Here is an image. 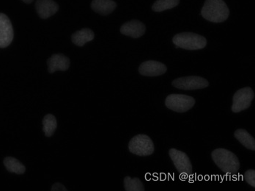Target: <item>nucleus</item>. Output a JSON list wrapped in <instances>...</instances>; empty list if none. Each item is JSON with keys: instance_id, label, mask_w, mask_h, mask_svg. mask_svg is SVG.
<instances>
[{"instance_id": "obj_1", "label": "nucleus", "mask_w": 255, "mask_h": 191, "mask_svg": "<svg viewBox=\"0 0 255 191\" xmlns=\"http://www.w3.org/2000/svg\"><path fill=\"white\" fill-rule=\"evenodd\" d=\"M229 14V8L223 0H206L201 10L203 18L214 23L226 21Z\"/></svg>"}, {"instance_id": "obj_2", "label": "nucleus", "mask_w": 255, "mask_h": 191, "mask_svg": "<svg viewBox=\"0 0 255 191\" xmlns=\"http://www.w3.org/2000/svg\"><path fill=\"white\" fill-rule=\"evenodd\" d=\"M213 161L226 174H236L240 169V162L236 155L226 149H217L211 153Z\"/></svg>"}, {"instance_id": "obj_3", "label": "nucleus", "mask_w": 255, "mask_h": 191, "mask_svg": "<svg viewBox=\"0 0 255 191\" xmlns=\"http://www.w3.org/2000/svg\"><path fill=\"white\" fill-rule=\"evenodd\" d=\"M172 41L176 48H182L187 50L202 49L207 45V40L204 36L193 32L177 34L172 38Z\"/></svg>"}, {"instance_id": "obj_4", "label": "nucleus", "mask_w": 255, "mask_h": 191, "mask_svg": "<svg viewBox=\"0 0 255 191\" xmlns=\"http://www.w3.org/2000/svg\"><path fill=\"white\" fill-rule=\"evenodd\" d=\"M128 149L134 155L145 157L153 155L155 147L150 137L146 135H137L130 140Z\"/></svg>"}, {"instance_id": "obj_5", "label": "nucleus", "mask_w": 255, "mask_h": 191, "mask_svg": "<svg viewBox=\"0 0 255 191\" xmlns=\"http://www.w3.org/2000/svg\"><path fill=\"white\" fill-rule=\"evenodd\" d=\"M195 105V99L190 96L183 94H170L166 97V108L178 113H185Z\"/></svg>"}, {"instance_id": "obj_6", "label": "nucleus", "mask_w": 255, "mask_h": 191, "mask_svg": "<svg viewBox=\"0 0 255 191\" xmlns=\"http://www.w3.org/2000/svg\"><path fill=\"white\" fill-rule=\"evenodd\" d=\"M254 98V91L250 87H246L239 90L233 96L232 111L233 113H240L243 110H247L251 106Z\"/></svg>"}, {"instance_id": "obj_7", "label": "nucleus", "mask_w": 255, "mask_h": 191, "mask_svg": "<svg viewBox=\"0 0 255 191\" xmlns=\"http://www.w3.org/2000/svg\"><path fill=\"white\" fill-rule=\"evenodd\" d=\"M172 85L178 89L190 90L203 89L209 86V82L205 78L198 76L180 77L172 82Z\"/></svg>"}, {"instance_id": "obj_8", "label": "nucleus", "mask_w": 255, "mask_h": 191, "mask_svg": "<svg viewBox=\"0 0 255 191\" xmlns=\"http://www.w3.org/2000/svg\"><path fill=\"white\" fill-rule=\"evenodd\" d=\"M169 155L179 173L186 176L192 175V165L186 153L176 149H171L169 151Z\"/></svg>"}, {"instance_id": "obj_9", "label": "nucleus", "mask_w": 255, "mask_h": 191, "mask_svg": "<svg viewBox=\"0 0 255 191\" xmlns=\"http://www.w3.org/2000/svg\"><path fill=\"white\" fill-rule=\"evenodd\" d=\"M13 28L10 18L0 13V48H6L13 41Z\"/></svg>"}, {"instance_id": "obj_10", "label": "nucleus", "mask_w": 255, "mask_h": 191, "mask_svg": "<svg viewBox=\"0 0 255 191\" xmlns=\"http://www.w3.org/2000/svg\"><path fill=\"white\" fill-rule=\"evenodd\" d=\"M167 68L164 63L155 60H147L141 63L139 68V72L147 77H157L166 72Z\"/></svg>"}, {"instance_id": "obj_11", "label": "nucleus", "mask_w": 255, "mask_h": 191, "mask_svg": "<svg viewBox=\"0 0 255 191\" xmlns=\"http://www.w3.org/2000/svg\"><path fill=\"white\" fill-rule=\"evenodd\" d=\"M145 25L138 20H132L123 24L121 32L132 38H140L145 32Z\"/></svg>"}, {"instance_id": "obj_12", "label": "nucleus", "mask_w": 255, "mask_h": 191, "mask_svg": "<svg viewBox=\"0 0 255 191\" xmlns=\"http://www.w3.org/2000/svg\"><path fill=\"white\" fill-rule=\"evenodd\" d=\"M35 9L40 18H49L59 10V6L54 0H37Z\"/></svg>"}, {"instance_id": "obj_13", "label": "nucleus", "mask_w": 255, "mask_h": 191, "mask_svg": "<svg viewBox=\"0 0 255 191\" xmlns=\"http://www.w3.org/2000/svg\"><path fill=\"white\" fill-rule=\"evenodd\" d=\"M49 72L50 74L56 71H66L70 66V60L63 54H54L47 60Z\"/></svg>"}, {"instance_id": "obj_14", "label": "nucleus", "mask_w": 255, "mask_h": 191, "mask_svg": "<svg viewBox=\"0 0 255 191\" xmlns=\"http://www.w3.org/2000/svg\"><path fill=\"white\" fill-rule=\"evenodd\" d=\"M117 4L113 0H93L91 7L96 13L107 15L114 11Z\"/></svg>"}, {"instance_id": "obj_15", "label": "nucleus", "mask_w": 255, "mask_h": 191, "mask_svg": "<svg viewBox=\"0 0 255 191\" xmlns=\"http://www.w3.org/2000/svg\"><path fill=\"white\" fill-rule=\"evenodd\" d=\"M94 38L95 34L92 29L84 28L74 32L71 36V40L77 46H82L88 42L93 41Z\"/></svg>"}, {"instance_id": "obj_16", "label": "nucleus", "mask_w": 255, "mask_h": 191, "mask_svg": "<svg viewBox=\"0 0 255 191\" xmlns=\"http://www.w3.org/2000/svg\"><path fill=\"white\" fill-rule=\"evenodd\" d=\"M234 136L244 147L248 150H255V138L247 130L239 129L235 132Z\"/></svg>"}, {"instance_id": "obj_17", "label": "nucleus", "mask_w": 255, "mask_h": 191, "mask_svg": "<svg viewBox=\"0 0 255 191\" xmlns=\"http://www.w3.org/2000/svg\"><path fill=\"white\" fill-rule=\"evenodd\" d=\"M4 165L7 170L11 173H15L16 175H23L25 172L26 168L19 161L12 158L7 157L4 159Z\"/></svg>"}, {"instance_id": "obj_18", "label": "nucleus", "mask_w": 255, "mask_h": 191, "mask_svg": "<svg viewBox=\"0 0 255 191\" xmlns=\"http://www.w3.org/2000/svg\"><path fill=\"white\" fill-rule=\"evenodd\" d=\"M43 131L45 136L51 137L54 134L57 129V119L54 116L51 114H48L43 119Z\"/></svg>"}, {"instance_id": "obj_19", "label": "nucleus", "mask_w": 255, "mask_h": 191, "mask_svg": "<svg viewBox=\"0 0 255 191\" xmlns=\"http://www.w3.org/2000/svg\"><path fill=\"white\" fill-rule=\"evenodd\" d=\"M180 0H157L154 2L152 9L155 12H162L176 7Z\"/></svg>"}, {"instance_id": "obj_20", "label": "nucleus", "mask_w": 255, "mask_h": 191, "mask_svg": "<svg viewBox=\"0 0 255 191\" xmlns=\"http://www.w3.org/2000/svg\"><path fill=\"white\" fill-rule=\"evenodd\" d=\"M124 187L127 191H144V185L139 178L131 179L127 177L124 179Z\"/></svg>"}, {"instance_id": "obj_21", "label": "nucleus", "mask_w": 255, "mask_h": 191, "mask_svg": "<svg viewBox=\"0 0 255 191\" xmlns=\"http://www.w3.org/2000/svg\"><path fill=\"white\" fill-rule=\"evenodd\" d=\"M244 179L249 185L255 188V171L254 169H250L244 174Z\"/></svg>"}, {"instance_id": "obj_22", "label": "nucleus", "mask_w": 255, "mask_h": 191, "mask_svg": "<svg viewBox=\"0 0 255 191\" xmlns=\"http://www.w3.org/2000/svg\"><path fill=\"white\" fill-rule=\"evenodd\" d=\"M51 191H66L67 189H65V186H63V185L60 184V183H56L54 186H52V189H51Z\"/></svg>"}, {"instance_id": "obj_23", "label": "nucleus", "mask_w": 255, "mask_h": 191, "mask_svg": "<svg viewBox=\"0 0 255 191\" xmlns=\"http://www.w3.org/2000/svg\"><path fill=\"white\" fill-rule=\"evenodd\" d=\"M23 1H24L25 3H27V4H29V3L32 2L34 0H22Z\"/></svg>"}]
</instances>
